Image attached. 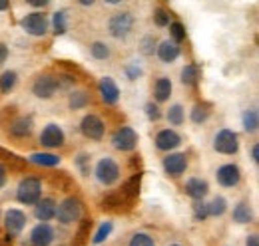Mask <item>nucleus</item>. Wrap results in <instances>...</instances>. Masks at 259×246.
I'll use <instances>...</instances> for the list:
<instances>
[{
    "label": "nucleus",
    "instance_id": "nucleus-1",
    "mask_svg": "<svg viewBox=\"0 0 259 246\" xmlns=\"http://www.w3.org/2000/svg\"><path fill=\"white\" fill-rule=\"evenodd\" d=\"M92 175H94V179H96V183L100 187L110 189V187L120 183V179H122V167H120V163L114 157L104 155V157L98 159L96 165L92 167Z\"/></svg>",
    "mask_w": 259,
    "mask_h": 246
},
{
    "label": "nucleus",
    "instance_id": "nucleus-2",
    "mask_svg": "<svg viewBox=\"0 0 259 246\" xmlns=\"http://www.w3.org/2000/svg\"><path fill=\"white\" fill-rule=\"evenodd\" d=\"M44 197V183L40 177H34V175H26L20 179V183L16 184V193H14V199L18 205H24V207H34L40 199Z\"/></svg>",
    "mask_w": 259,
    "mask_h": 246
},
{
    "label": "nucleus",
    "instance_id": "nucleus-3",
    "mask_svg": "<svg viewBox=\"0 0 259 246\" xmlns=\"http://www.w3.org/2000/svg\"><path fill=\"white\" fill-rule=\"evenodd\" d=\"M211 147L218 155H224V157H233V155L239 153V147H241V139H239V133L229 129V127H222L215 131L213 139H211Z\"/></svg>",
    "mask_w": 259,
    "mask_h": 246
},
{
    "label": "nucleus",
    "instance_id": "nucleus-4",
    "mask_svg": "<svg viewBox=\"0 0 259 246\" xmlns=\"http://www.w3.org/2000/svg\"><path fill=\"white\" fill-rule=\"evenodd\" d=\"M82 216H84V203L78 197L70 195V197H66V199H62L58 203V207H56V218L54 220H58L62 226H72Z\"/></svg>",
    "mask_w": 259,
    "mask_h": 246
},
{
    "label": "nucleus",
    "instance_id": "nucleus-5",
    "mask_svg": "<svg viewBox=\"0 0 259 246\" xmlns=\"http://www.w3.org/2000/svg\"><path fill=\"white\" fill-rule=\"evenodd\" d=\"M134 28H136V16H134L132 10H120V12L112 14L110 20H108V34L114 40L130 38Z\"/></svg>",
    "mask_w": 259,
    "mask_h": 246
},
{
    "label": "nucleus",
    "instance_id": "nucleus-6",
    "mask_svg": "<svg viewBox=\"0 0 259 246\" xmlns=\"http://www.w3.org/2000/svg\"><path fill=\"white\" fill-rule=\"evenodd\" d=\"M110 145L120 153H134L140 145V135L132 125H120L110 135Z\"/></svg>",
    "mask_w": 259,
    "mask_h": 246
},
{
    "label": "nucleus",
    "instance_id": "nucleus-7",
    "mask_svg": "<svg viewBox=\"0 0 259 246\" xmlns=\"http://www.w3.org/2000/svg\"><path fill=\"white\" fill-rule=\"evenodd\" d=\"M38 143L42 147V151H56V149H62L66 145V131L60 123H46L42 127V131L38 133Z\"/></svg>",
    "mask_w": 259,
    "mask_h": 246
},
{
    "label": "nucleus",
    "instance_id": "nucleus-8",
    "mask_svg": "<svg viewBox=\"0 0 259 246\" xmlns=\"http://www.w3.org/2000/svg\"><path fill=\"white\" fill-rule=\"evenodd\" d=\"M58 92H60V82H58V76L56 74L44 72V74H38L32 80L30 93H32L36 99H42V101L52 99Z\"/></svg>",
    "mask_w": 259,
    "mask_h": 246
},
{
    "label": "nucleus",
    "instance_id": "nucleus-9",
    "mask_svg": "<svg viewBox=\"0 0 259 246\" xmlns=\"http://www.w3.org/2000/svg\"><path fill=\"white\" fill-rule=\"evenodd\" d=\"M20 30L32 38H44L48 32H50V20H48V14L46 12H26L22 18H20Z\"/></svg>",
    "mask_w": 259,
    "mask_h": 246
},
{
    "label": "nucleus",
    "instance_id": "nucleus-10",
    "mask_svg": "<svg viewBox=\"0 0 259 246\" xmlns=\"http://www.w3.org/2000/svg\"><path fill=\"white\" fill-rule=\"evenodd\" d=\"M2 224H4V230H6V240H14L16 236H20L28 224V216L22 209L18 207H10L4 211L2 216Z\"/></svg>",
    "mask_w": 259,
    "mask_h": 246
},
{
    "label": "nucleus",
    "instance_id": "nucleus-11",
    "mask_svg": "<svg viewBox=\"0 0 259 246\" xmlns=\"http://www.w3.org/2000/svg\"><path fill=\"white\" fill-rule=\"evenodd\" d=\"M78 129H80V135H82L84 139L100 143V141H104V137H106L108 125H106V121H104L98 113H86V115L80 119Z\"/></svg>",
    "mask_w": 259,
    "mask_h": 246
},
{
    "label": "nucleus",
    "instance_id": "nucleus-12",
    "mask_svg": "<svg viewBox=\"0 0 259 246\" xmlns=\"http://www.w3.org/2000/svg\"><path fill=\"white\" fill-rule=\"evenodd\" d=\"M188 167H190V159H188V155L182 153V151L165 153V157L162 159V169L169 179H180V177H184L186 171H188Z\"/></svg>",
    "mask_w": 259,
    "mask_h": 246
},
{
    "label": "nucleus",
    "instance_id": "nucleus-13",
    "mask_svg": "<svg viewBox=\"0 0 259 246\" xmlns=\"http://www.w3.org/2000/svg\"><path fill=\"white\" fill-rule=\"evenodd\" d=\"M182 143H184V137L178 133V129H171V127H163V129H160L154 135V145L162 153H174V151H178L182 147Z\"/></svg>",
    "mask_w": 259,
    "mask_h": 246
},
{
    "label": "nucleus",
    "instance_id": "nucleus-14",
    "mask_svg": "<svg viewBox=\"0 0 259 246\" xmlns=\"http://www.w3.org/2000/svg\"><path fill=\"white\" fill-rule=\"evenodd\" d=\"M241 179H243V173L237 163H224L215 169V183L222 189H235L241 183Z\"/></svg>",
    "mask_w": 259,
    "mask_h": 246
},
{
    "label": "nucleus",
    "instance_id": "nucleus-15",
    "mask_svg": "<svg viewBox=\"0 0 259 246\" xmlns=\"http://www.w3.org/2000/svg\"><path fill=\"white\" fill-rule=\"evenodd\" d=\"M98 93H100V99L102 103L114 107L120 103V97H122V90L118 86V82L112 78V76H104L98 80Z\"/></svg>",
    "mask_w": 259,
    "mask_h": 246
},
{
    "label": "nucleus",
    "instance_id": "nucleus-16",
    "mask_svg": "<svg viewBox=\"0 0 259 246\" xmlns=\"http://www.w3.org/2000/svg\"><path fill=\"white\" fill-rule=\"evenodd\" d=\"M56 240V228L50 222H36L28 232L30 246H52Z\"/></svg>",
    "mask_w": 259,
    "mask_h": 246
},
{
    "label": "nucleus",
    "instance_id": "nucleus-17",
    "mask_svg": "<svg viewBox=\"0 0 259 246\" xmlns=\"http://www.w3.org/2000/svg\"><path fill=\"white\" fill-rule=\"evenodd\" d=\"M34 117L28 113V115H18L14 117L12 121L8 123V135L12 139H28L34 131Z\"/></svg>",
    "mask_w": 259,
    "mask_h": 246
},
{
    "label": "nucleus",
    "instance_id": "nucleus-18",
    "mask_svg": "<svg viewBox=\"0 0 259 246\" xmlns=\"http://www.w3.org/2000/svg\"><path fill=\"white\" fill-rule=\"evenodd\" d=\"M56 207L58 201L54 197H42L32 207V216L38 222H50L56 218Z\"/></svg>",
    "mask_w": 259,
    "mask_h": 246
},
{
    "label": "nucleus",
    "instance_id": "nucleus-19",
    "mask_svg": "<svg viewBox=\"0 0 259 246\" xmlns=\"http://www.w3.org/2000/svg\"><path fill=\"white\" fill-rule=\"evenodd\" d=\"M184 193L194 203L195 201H205V197L209 195V183L203 177H190L184 183Z\"/></svg>",
    "mask_w": 259,
    "mask_h": 246
},
{
    "label": "nucleus",
    "instance_id": "nucleus-20",
    "mask_svg": "<svg viewBox=\"0 0 259 246\" xmlns=\"http://www.w3.org/2000/svg\"><path fill=\"white\" fill-rule=\"evenodd\" d=\"M156 56L162 64H174V61H178L182 58V46H178L169 38H165L162 42H158Z\"/></svg>",
    "mask_w": 259,
    "mask_h": 246
},
{
    "label": "nucleus",
    "instance_id": "nucleus-21",
    "mask_svg": "<svg viewBox=\"0 0 259 246\" xmlns=\"http://www.w3.org/2000/svg\"><path fill=\"white\" fill-rule=\"evenodd\" d=\"M92 103V93L86 88H72L68 92V109L70 111H82L86 107H90Z\"/></svg>",
    "mask_w": 259,
    "mask_h": 246
},
{
    "label": "nucleus",
    "instance_id": "nucleus-22",
    "mask_svg": "<svg viewBox=\"0 0 259 246\" xmlns=\"http://www.w3.org/2000/svg\"><path fill=\"white\" fill-rule=\"evenodd\" d=\"M152 92H154V99H152V101H156L158 105H160V103H165V101H169V97H171V93H174V82H171L167 76H160V78L154 82Z\"/></svg>",
    "mask_w": 259,
    "mask_h": 246
},
{
    "label": "nucleus",
    "instance_id": "nucleus-23",
    "mask_svg": "<svg viewBox=\"0 0 259 246\" xmlns=\"http://www.w3.org/2000/svg\"><path fill=\"white\" fill-rule=\"evenodd\" d=\"M28 161L42 169H54L62 163V157L58 153H52V151H34L28 155Z\"/></svg>",
    "mask_w": 259,
    "mask_h": 246
},
{
    "label": "nucleus",
    "instance_id": "nucleus-24",
    "mask_svg": "<svg viewBox=\"0 0 259 246\" xmlns=\"http://www.w3.org/2000/svg\"><path fill=\"white\" fill-rule=\"evenodd\" d=\"M253 209L249 205V201H237L231 209V220L237 224H251L253 222Z\"/></svg>",
    "mask_w": 259,
    "mask_h": 246
},
{
    "label": "nucleus",
    "instance_id": "nucleus-25",
    "mask_svg": "<svg viewBox=\"0 0 259 246\" xmlns=\"http://www.w3.org/2000/svg\"><path fill=\"white\" fill-rule=\"evenodd\" d=\"M48 20H50V32L56 38L58 36H64L66 32H68V28H70V14H68V10H64V8L52 12V16Z\"/></svg>",
    "mask_w": 259,
    "mask_h": 246
},
{
    "label": "nucleus",
    "instance_id": "nucleus-26",
    "mask_svg": "<svg viewBox=\"0 0 259 246\" xmlns=\"http://www.w3.org/2000/svg\"><path fill=\"white\" fill-rule=\"evenodd\" d=\"M199 80H201V68H199V64L188 61V64L182 68V72H180V82H182L186 88H195V86L199 84Z\"/></svg>",
    "mask_w": 259,
    "mask_h": 246
},
{
    "label": "nucleus",
    "instance_id": "nucleus-27",
    "mask_svg": "<svg viewBox=\"0 0 259 246\" xmlns=\"http://www.w3.org/2000/svg\"><path fill=\"white\" fill-rule=\"evenodd\" d=\"M241 129L247 135H255L259 129V111L257 107H245L241 111Z\"/></svg>",
    "mask_w": 259,
    "mask_h": 246
},
{
    "label": "nucleus",
    "instance_id": "nucleus-28",
    "mask_svg": "<svg viewBox=\"0 0 259 246\" xmlns=\"http://www.w3.org/2000/svg\"><path fill=\"white\" fill-rule=\"evenodd\" d=\"M165 121L171 129H178L186 123V107L182 103H171L167 109H165Z\"/></svg>",
    "mask_w": 259,
    "mask_h": 246
},
{
    "label": "nucleus",
    "instance_id": "nucleus-29",
    "mask_svg": "<svg viewBox=\"0 0 259 246\" xmlns=\"http://www.w3.org/2000/svg\"><path fill=\"white\" fill-rule=\"evenodd\" d=\"M88 52H90V58L96 61H108L112 58V46L108 42H104V40H94L90 44Z\"/></svg>",
    "mask_w": 259,
    "mask_h": 246
},
{
    "label": "nucleus",
    "instance_id": "nucleus-30",
    "mask_svg": "<svg viewBox=\"0 0 259 246\" xmlns=\"http://www.w3.org/2000/svg\"><path fill=\"white\" fill-rule=\"evenodd\" d=\"M209 117H211V105L205 101H197L190 109V121L194 125H203Z\"/></svg>",
    "mask_w": 259,
    "mask_h": 246
},
{
    "label": "nucleus",
    "instance_id": "nucleus-31",
    "mask_svg": "<svg viewBox=\"0 0 259 246\" xmlns=\"http://www.w3.org/2000/svg\"><path fill=\"white\" fill-rule=\"evenodd\" d=\"M16 86H18V72L16 70H4L0 74V93L8 95L16 90Z\"/></svg>",
    "mask_w": 259,
    "mask_h": 246
},
{
    "label": "nucleus",
    "instance_id": "nucleus-32",
    "mask_svg": "<svg viewBox=\"0 0 259 246\" xmlns=\"http://www.w3.org/2000/svg\"><path fill=\"white\" fill-rule=\"evenodd\" d=\"M227 199L224 195H215L207 201V213H209V218H220L227 213Z\"/></svg>",
    "mask_w": 259,
    "mask_h": 246
},
{
    "label": "nucleus",
    "instance_id": "nucleus-33",
    "mask_svg": "<svg viewBox=\"0 0 259 246\" xmlns=\"http://www.w3.org/2000/svg\"><path fill=\"white\" fill-rule=\"evenodd\" d=\"M112 232H114V220H102L98 224V228L94 230V234H92V244L94 246L104 244L112 236Z\"/></svg>",
    "mask_w": 259,
    "mask_h": 246
},
{
    "label": "nucleus",
    "instance_id": "nucleus-34",
    "mask_svg": "<svg viewBox=\"0 0 259 246\" xmlns=\"http://www.w3.org/2000/svg\"><path fill=\"white\" fill-rule=\"evenodd\" d=\"M122 72H124V78H126L128 82H138V80H142V78H144V74H146L142 60L126 61V64H124V68H122Z\"/></svg>",
    "mask_w": 259,
    "mask_h": 246
},
{
    "label": "nucleus",
    "instance_id": "nucleus-35",
    "mask_svg": "<svg viewBox=\"0 0 259 246\" xmlns=\"http://www.w3.org/2000/svg\"><path fill=\"white\" fill-rule=\"evenodd\" d=\"M167 28H169V40H171L174 44L182 46V44L186 42V38H188V30H186L184 22H180V20H171Z\"/></svg>",
    "mask_w": 259,
    "mask_h": 246
},
{
    "label": "nucleus",
    "instance_id": "nucleus-36",
    "mask_svg": "<svg viewBox=\"0 0 259 246\" xmlns=\"http://www.w3.org/2000/svg\"><path fill=\"white\" fill-rule=\"evenodd\" d=\"M158 38L154 36V34H146V36H142V40H140V54L142 56H146V58H150V56H156V48H158Z\"/></svg>",
    "mask_w": 259,
    "mask_h": 246
},
{
    "label": "nucleus",
    "instance_id": "nucleus-37",
    "mask_svg": "<svg viewBox=\"0 0 259 246\" xmlns=\"http://www.w3.org/2000/svg\"><path fill=\"white\" fill-rule=\"evenodd\" d=\"M74 167L80 171L82 177H88L92 173V155L86 153V151H80L74 157Z\"/></svg>",
    "mask_w": 259,
    "mask_h": 246
},
{
    "label": "nucleus",
    "instance_id": "nucleus-38",
    "mask_svg": "<svg viewBox=\"0 0 259 246\" xmlns=\"http://www.w3.org/2000/svg\"><path fill=\"white\" fill-rule=\"evenodd\" d=\"M128 246H156V238L146 230H136L128 238Z\"/></svg>",
    "mask_w": 259,
    "mask_h": 246
},
{
    "label": "nucleus",
    "instance_id": "nucleus-39",
    "mask_svg": "<svg viewBox=\"0 0 259 246\" xmlns=\"http://www.w3.org/2000/svg\"><path fill=\"white\" fill-rule=\"evenodd\" d=\"M152 20H154V24H156L158 28H167L169 22H171V12H169L165 6H158V8H154V12H152Z\"/></svg>",
    "mask_w": 259,
    "mask_h": 246
},
{
    "label": "nucleus",
    "instance_id": "nucleus-40",
    "mask_svg": "<svg viewBox=\"0 0 259 246\" xmlns=\"http://www.w3.org/2000/svg\"><path fill=\"white\" fill-rule=\"evenodd\" d=\"M144 113H146L148 121H152V123H158L163 117L162 107H160L156 101H146V105H144Z\"/></svg>",
    "mask_w": 259,
    "mask_h": 246
},
{
    "label": "nucleus",
    "instance_id": "nucleus-41",
    "mask_svg": "<svg viewBox=\"0 0 259 246\" xmlns=\"http://www.w3.org/2000/svg\"><path fill=\"white\" fill-rule=\"evenodd\" d=\"M192 216H194L195 222H205L209 218L207 213V201H195L192 205Z\"/></svg>",
    "mask_w": 259,
    "mask_h": 246
},
{
    "label": "nucleus",
    "instance_id": "nucleus-42",
    "mask_svg": "<svg viewBox=\"0 0 259 246\" xmlns=\"http://www.w3.org/2000/svg\"><path fill=\"white\" fill-rule=\"evenodd\" d=\"M26 4L32 8L34 12H44L50 6V0H28Z\"/></svg>",
    "mask_w": 259,
    "mask_h": 246
},
{
    "label": "nucleus",
    "instance_id": "nucleus-43",
    "mask_svg": "<svg viewBox=\"0 0 259 246\" xmlns=\"http://www.w3.org/2000/svg\"><path fill=\"white\" fill-rule=\"evenodd\" d=\"M8 58H10V48H8V44L0 42V68L8 61Z\"/></svg>",
    "mask_w": 259,
    "mask_h": 246
},
{
    "label": "nucleus",
    "instance_id": "nucleus-44",
    "mask_svg": "<svg viewBox=\"0 0 259 246\" xmlns=\"http://www.w3.org/2000/svg\"><path fill=\"white\" fill-rule=\"evenodd\" d=\"M6 183H8V167L0 161V191L6 187Z\"/></svg>",
    "mask_w": 259,
    "mask_h": 246
},
{
    "label": "nucleus",
    "instance_id": "nucleus-45",
    "mask_svg": "<svg viewBox=\"0 0 259 246\" xmlns=\"http://www.w3.org/2000/svg\"><path fill=\"white\" fill-rule=\"evenodd\" d=\"M249 159H251V163L257 167L259 165V143H251V147H249Z\"/></svg>",
    "mask_w": 259,
    "mask_h": 246
},
{
    "label": "nucleus",
    "instance_id": "nucleus-46",
    "mask_svg": "<svg viewBox=\"0 0 259 246\" xmlns=\"http://www.w3.org/2000/svg\"><path fill=\"white\" fill-rule=\"evenodd\" d=\"M245 246H259V236L255 232H251V234L245 236Z\"/></svg>",
    "mask_w": 259,
    "mask_h": 246
},
{
    "label": "nucleus",
    "instance_id": "nucleus-47",
    "mask_svg": "<svg viewBox=\"0 0 259 246\" xmlns=\"http://www.w3.org/2000/svg\"><path fill=\"white\" fill-rule=\"evenodd\" d=\"M96 2L94 0H82V2H78V6H82V8H92Z\"/></svg>",
    "mask_w": 259,
    "mask_h": 246
},
{
    "label": "nucleus",
    "instance_id": "nucleus-48",
    "mask_svg": "<svg viewBox=\"0 0 259 246\" xmlns=\"http://www.w3.org/2000/svg\"><path fill=\"white\" fill-rule=\"evenodd\" d=\"M8 10H10V2L0 0V12H8Z\"/></svg>",
    "mask_w": 259,
    "mask_h": 246
},
{
    "label": "nucleus",
    "instance_id": "nucleus-49",
    "mask_svg": "<svg viewBox=\"0 0 259 246\" xmlns=\"http://www.w3.org/2000/svg\"><path fill=\"white\" fill-rule=\"evenodd\" d=\"M167 246H184V244H180V242H169Z\"/></svg>",
    "mask_w": 259,
    "mask_h": 246
}]
</instances>
